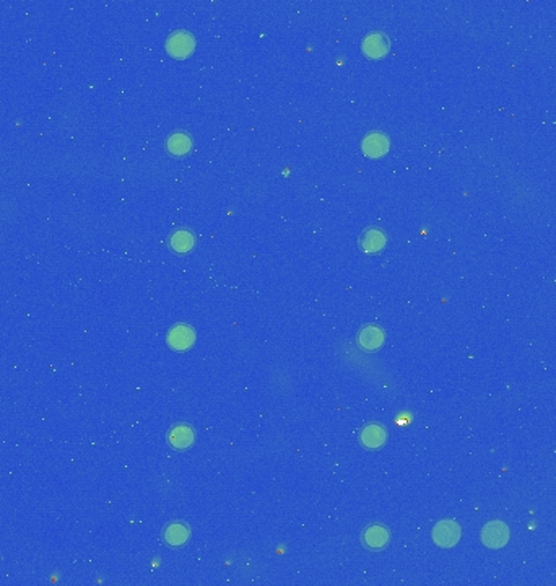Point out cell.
I'll return each mask as SVG.
<instances>
[{"label": "cell", "mask_w": 556, "mask_h": 586, "mask_svg": "<svg viewBox=\"0 0 556 586\" xmlns=\"http://www.w3.org/2000/svg\"><path fill=\"white\" fill-rule=\"evenodd\" d=\"M462 530L460 525L456 519H441L439 523H436L431 532L433 537V543L441 549H451L460 541Z\"/></svg>", "instance_id": "6da1fadb"}, {"label": "cell", "mask_w": 556, "mask_h": 586, "mask_svg": "<svg viewBox=\"0 0 556 586\" xmlns=\"http://www.w3.org/2000/svg\"><path fill=\"white\" fill-rule=\"evenodd\" d=\"M482 543L485 547L488 549H501L508 544L509 541V528L506 523L500 521V519H493V521L487 523L482 530Z\"/></svg>", "instance_id": "7a4b0ae2"}, {"label": "cell", "mask_w": 556, "mask_h": 586, "mask_svg": "<svg viewBox=\"0 0 556 586\" xmlns=\"http://www.w3.org/2000/svg\"><path fill=\"white\" fill-rule=\"evenodd\" d=\"M194 47L195 39L189 31H176L166 41L168 54L175 57V59H186V57L192 54Z\"/></svg>", "instance_id": "3957f363"}, {"label": "cell", "mask_w": 556, "mask_h": 586, "mask_svg": "<svg viewBox=\"0 0 556 586\" xmlns=\"http://www.w3.org/2000/svg\"><path fill=\"white\" fill-rule=\"evenodd\" d=\"M195 342V331L189 324H176L175 327H171L168 332V345L171 349L177 350V352H184L192 347Z\"/></svg>", "instance_id": "277c9868"}, {"label": "cell", "mask_w": 556, "mask_h": 586, "mask_svg": "<svg viewBox=\"0 0 556 586\" xmlns=\"http://www.w3.org/2000/svg\"><path fill=\"white\" fill-rule=\"evenodd\" d=\"M387 442V430L379 424L364 425L359 432V443L366 450H379Z\"/></svg>", "instance_id": "5b68a950"}, {"label": "cell", "mask_w": 556, "mask_h": 586, "mask_svg": "<svg viewBox=\"0 0 556 586\" xmlns=\"http://www.w3.org/2000/svg\"><path fill=\"white\" fill-rule=\"evenodd\" d=\"M390 43L384 33H369L363 39V52L369 59H382L389 52Z\"/></svg>", "instance_id": "8992f818"}, {"label": "cell", "mask_w": 556, "mask_h": 586, "mask_svg": "<svg viewBox=\"0 0 556 586\" xmlns=\"http://www.w3.org/2000/svg\"><path fill=\"white\" fill-rule=\"evenodd\" d=\"M386 243H387L386 233L382 232L381 228L371 226V228H366L362 233L358 244L359 248H362V251L366 252V254H376V252L384 250Z\"/></svg>", "instance_id": "52a82bcc"}, {"label": "cell", "mask_w": 556, "mask_h": 586, "mask_svg": "<svg viewBox=\"0 0 556 586\" xmlns=\"http://www.w3.org/2000/svg\"><path fill=\"white\" fill-rule=\"evenodd\" d=\"M390 541V532L382 525H371L363 532V544L369 550H382Z\"/></svg>", "instance_id": "ba28073f"}, {"label": "cell", "mask_w": 556, "mask_h": 586, "mask_svg": "<svg viewBox=\"0 0 556 586\" xmlns=\"http://www.w3.org/2000/svg\"><path fill=\"white\" fill-rule=\"evenodd\" d=\"M194 440L195 432L189 424H177L168 433V442H170L171 448H175L177 451L188 450V448L194 445Z\"/></svg>", "instance_id": "9c48e42d"}, {"label": "cell", "mask_w": 556, "mask_h": 586, "mask_svg": "<svg viewBox=\"0 0 556 586\" xmlns=\"http://www.w3.org/2000/svg\"><path fill=\"white\" fill-rule=\"evenodd\" d=\"M358 344L366 352H375L384 344V331L379 326H376V324L364 326L358 334Z\"/></svg>", "instance_id": "30bf717a"}, {"label": "cell", "mask_w": 556, "mask_h": 586, "mask_svg": "<svg viewBox=\"0 0 556 586\" xmlns=\"http://www.w3.org/2000/svg\"><path fill=\"white\" fill-rule=\"evenodd\" d=\"M362 146L366 157L379 158L389 150V139H387L386 134H381V132H371V134L364 137Z\"/></svg>", "instance_id": "8fae6325"}, {"label": "cell", "mask_w": 556, "mask_h": 586, "mask_svg": "<svg viewBox=\"0 0 556 586\" xmlns=\"http://www.w3.org/2000/svg\"><path fill=\"white\" fill-rule=\"evenodd\" d=\"M189 537H190V528L189 525H186V523L182 521L170 523L163 532L164 543L171 545V547H181V545L188 543Z\"/></svg>", "instance_id": "7c38bea8"}, {"label": "cell", "mask_w": 556, "mask_h": 586, "mask_svg": "<svg viewBox=\"0 0 556 586\" xmlns=\"http://www.w3.org/2000/svg\"><path fill=\"white\" fill-rule=\"evenodd\" d=\"M171 250L179 252V254H186V252L192 251L195 244V237L194 233L188 228H179L171 235L170 238Z\"/></svg>", "instance_id": "4fadbf2b"}, {"label": "cell", "mask_w": 556, "mask_h": 586, "mask_svg": "<svg viewBox=\"0 0 556 586\" xmlns=\"http://www.w3.org/2000/svg\"><path fill=\"white\" fill-rule=\"evenodd\" d=\"M166 149L170 153L181 157V155H186L192 149V140H190V137L184 134V132H175V134L168 137Z\"/></svg>", "instance_id": "5bb4252c"}]
</instances>
